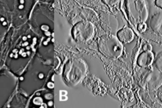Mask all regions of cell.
<instances>
[{
    "mask_svg": "<svg viewBox=\"0 0 162 108\" xmlns=\"http://www.w3.org/2000/svg\"><path fill=\"white\" fill-rule=\"evenodd\" d=\"M127 8L131 22L137 25L146 22L148 11L145 0H127Z\"/></svg>",
    "mask_w": 162,
    "mask_h": 108,
    "instance_id": "obj_1",
    "label": "cell"
},
{
    "mask_svg": "<svg viewBox=\"0 0 162 108\" xmlns=\"http://www.w3.org/2000/svg\"><path fill=\"white\" fill-rule=\"evenodd\" d=\"M106 49L104 52L111 58L117 59L122 55L123 47L122 42L115 36H110L105 40Z\"/></svg>",
    "mask_w": 162,
    "mask_h": 108,
    "instance_id": "obj_2",
    "label": "cell"
},
{
    "mask_svg": "<svg viewBox=\"0 0 162 108\" xmlns=\"http://www.w3.org/2000/svg\"><path fill=\"white\" fill-rule=\"evenodd\" d=\"M149 25L153 32L162 36V10H158L151 15Z\"/></svg>",
    "mask_w": 162,
    "mask_h": 108,
    "instance_id": "obj_3",
    "label": "cell"
},
{
    "mask_svg": "<svg viewBox=\"0 0 162 108\" xmlns=\"http://www.w3.org/2000/svg\"><path fill=\"white\" fill-rule=\"evenodd\" d=\"M147 85L148 88L154 89L158 88L162 83V73L159 71H151L147 77Z\"/></svg>",
    "mask_w": 162,
    "mask_h": 108,
    "instance_id": "obj_4",
    "label": "cell"
},
{
    "mask_svg": "<svg viewBox=\"0 0 162 108\" xmlns=\"http://www.w3.org/2000/svg\"><path fill=\"white\" fill-rule=\"evenodd\" d=\"M154 60V55L151 51H143L138 56L137 59V65L143 68L150 66Z\"/></svg>",
    "mask_w": 162,
    "mask_h": 108,
    "instance_id": "obj_5",
    "label": "cell"
},
{
    "mask_svg": "<svg viewBox=\"0 0 162 108\" xmlns=\"http://www.w3.org/2000/svg\"><path fill=\"white\" fill-rule=\"evenodd\" d=\"M117 38L122 44L130 42L134 39V34L132 30L128 27H124L117 33Z\"/></svg>",
    "mask_w": 162,
    "mask_h": 108,
    "instance_id": "obj_6",
    "label": "cell"
},
{
    "mask_svg": "<svg viewBox=\"0 0 162 108\" xmlns=\"http://www.w3.org/2000/svg\"><path fill=\"white\" fill-rule=\"evenodd\" d=\"M147 25L145 22H141L137 25V29L139 32H144L146 30Z\"/></svg>",
    "mask_w": 162,
    "mask_h": 108,
    "instance_id": "obj_7",
    "label": "cell"
},
{
    "mask_svg": "<svg viewBox=\"0 0 162 108\" xmlns=\"http://www.w3.org/2000/svg\"><path fill=\"white\" fill-rule=\"evenodd\" d=\"M143 50L144 51H151L152 48L150 44L146 43L143 46Z\"/></svg>",
    "mask_w": 162,
    "mask_h": 108,
    "instance_id": "obj_8",
    "label": "cell"
},
{
    "mask_svg": "<svg viewBox=\"0 0 162 108\" xmlns=\"http://www.w3.org/2000/svg\"><path fill=\"white\" fill-rule=\"evenodd\" d=\"M104 1L106 2V4L109 5L110 6H113L119 2L120 0H104Z\"/></svg>",
    "mask_w": 162,
    "mask_h": 108,
    "instance_id": "obj_9",
    "label": "cell"
},
{
    "mask_svg": "<svg viewBox=\"0 0 162 108\" xmlns=\"http://www.w3.org/2000/svg\"><path fill=\"white\" fill-rule=\"evenodd\" d=\"M154 4L157 7L162 10V0H155Z\"/></svg>",
    "mask_w": 162,
    "mask_h": 108,
    "instance_id": "obj_10",
    "label": "cell"
}]
</instances>
